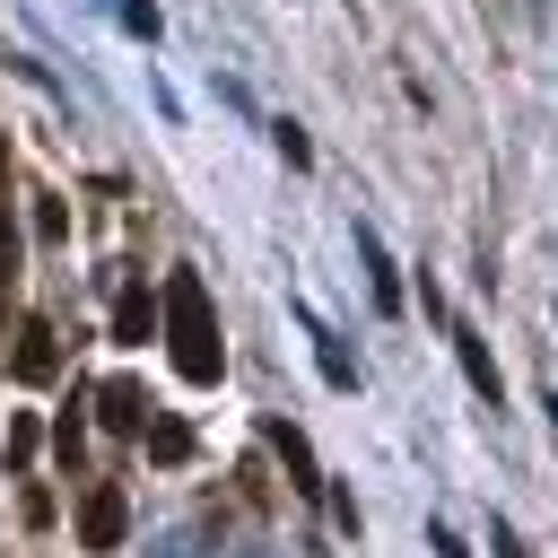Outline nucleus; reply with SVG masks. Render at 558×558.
<instances>
[{"mask_svg": "<svg viewBox=\"0 0 558 558\" xmlns=\"http://www.w3.org/2000/svg\"><path fill=\"white\" fill-rule=\"evenodd\" d=\"M157 314H166V340H174V366H183V384H218V366H227V340H218V314H209V288H201V270H166V288H157Z\"/></svg>", "mask_w": 558, "mask_h": 558, "instance_id": "1", "label": "nucleus"}, {"mask_svg": "<svg viewBox=\"0 0 558 558\" xmlns=\"http://www.w3.org/2000/svg\"><path fill=\"white\" fill-rule=\"evenodd\" d=\"M122 523H131L122 488H113V480H96V488H87V506H78V549H122Z\"/></svg>", "mask_w": 558, "mask_h": 558, "instance_id": "2", "label": "nucleus"}, {"mask_svg": "<svg viewBox=\"0 0 558 558\" xmlns=\"http://www.w3.org/2000/svg\"><path fill=\"white\" fill-rule=\"evenodd\" d=\"M61 375V331L35 314V323H17V384H52Z\"/></svg>", "mask_w": 558, "mask_h": 558, "instance_id": "3", "label": "nucleus"}, {"mask_svg": "<svg viewBox=\"0 0 558 558\" xmlns=\"http://www.w3.org/2000/svg\"><path fill=\"white\" fill-rule=\"evenodd\" d=\"M148 323H157V296L131 279V288L113 296V340H122V349H140V340H148Z\"/></svg>", "mask_w": 558, "mask_h": 558, "instance_id": "4", "label": "nucleus"}, {"mask_svg": "<svg viewBox=\"0 0 558 558\" xmlns=\"http://www.w3.org/2000/svg\"><path fill=\"white\" fill-rule=\"evenodd\" d=\"M453 357H462V375H471V392H480V401H497V357H488V340H480L471 323H453Z\"/></svg>", "mask_w": 558, "mask_h": 558, "instance_id": "5", "label": "nucleus"}, {"mask_svg": "<svg viewBox=\"0 0 558 558\" xmlns=\"http://www.w3.org/2000/svg\"><path fill=\"white\" fill-rule=\"evenodd\" d=\"M357 262H366V288H375V305L392 314V305H401V279H392V262H384V244H375V227H357Z\"/></svg>", "mask_w": 558, "mask_h": 558, "instance_id": "6", "label": "nucleus"}, {"mask_svg": "<svg viewBox=\"0 0 558 558\" xmlns=\"http://www.w3.org/2000/svg\"><path fill=\"white\" fill-rule=\"evenodd\" d=\"M96 401H105V427H113V436H140V427H148V401H140V384H105Z\"/></svg>", "mask_w": 558, "mask_h": 558, "instance_id": "7", "label": "nucleus"}, {"mask_svg": "<svg viewBox=\"0 0 558 558\" xmlns=\"http://www.w3.org/2000/svg\"><path fill=\"white\" fill-rule=\"evenodd\" d=\"M35 453H44V418H35V410H9V445H0V462L26 471Z\"/></svg>", "mask_w": 558, "mask_h": 558, "instance_id": "8", "label": "nucleus"}, {"mask_svg": "<svg viewBox=\"0 0 558 558\" xmlns=\"http://www.w3.org/2000/svg\"><path fill=\"white\" fill-rule=\"evenodd\" d=\"M270 445L288 453V471H296V488H305V497H323V471H314V453H305V436H296V427H270Z\"/></svg>", "mask_w": 558, "mask_h": 558, "instance_id": "9", "label": "nucleus"}, {"mask_svg": "<svg viewBox=\"0 0 558 558\" xmlns=\"http://www.w3.org/2000/svg\"><path fill=\"white\" fill-rule=\"evenodd\" d=\"M305 340H314V357H323V384H340V392H349V384H357V366L340 357V340H331L323 323H305Z\"/></svg>", "mask_w": 558, "mask_h": 558, "instance_id": "10", "label": "nucleus"}, {"mask_svg": "<svg viewBox=\"0 0 558 558\" xmlns=\"http://www.w3.org/2000/svg\"><path fill=\"white\" fill-rule=\"evenodd\" d=\"M148 453H157V462H183V453H192V436L166 418V427H148Z\"/></svg>", "mask_w": 558, "mask_h": 558, "instance_id": "11", "label": "nucleus"}, {"mask_svg": "<svg viewBox=\"0 0 558 558\" xmlns=\"http://www.w3.org/2000/svg\"><path fill=\"white\" fill-rule=\"evenodd\" d=\"M270 140H279V157H288V166H314V140H305V131H296V122H279V131H270Z\"/></svg>", "mask_w": 558, "mask_h": 558, "instance_id": "12", "label": "nucleus"}, {"mask_svg": "<svg viewBox=\"0 0 558 558\" xmlns=\"http://www.w3.org/2000/svg\"><path fill=\"white\" fill-rule=\"evenodd\" d=\"M52 445H61L70 462H78V445H87V418H78V410H61V427H52Z\"/></svg>", "mask_w": 558, "mask_h": 558, "instance_id": "13", "label": "nucleus"}, {"mask_svg": "<svg viewBox=\"0 0 558 558\" xmlns=\"http://www.w3.org/2000/svg\"><path fill=\"white\" fill-rule=\"evenodd\" d=\"M488 549H497V558H532V549L514 541V523H497V532H488Z\"/></svg>", "mask_w": 558, "mask_h": 558, "instance_id": "14", "label": "nucleus"}, {"mask_svg": "<svg viewBox=\"0 0 558 558\" xmlns=\"http://www.w3.org/2000/svg\"><path fill=\"white\" fill-rule=\"evenodd\" d=\"M427 549H436V558H471V549H462V541H453V532H445V523H436V532H427Z\"/></svg>", "mask_w": 558, "mask_h": 558, "instance_id": "15", "label": "nucleus"}, {"mask_svg": "<svg viewBox=\"0 0 558 558\" xmlns=\"http://www.w3.org/2000/svg\"><path fill=\"white\" fill-rule=\"evenodd\" d=\"M0 279H9V218H0Z\"/></svg>", "mask_w": 558, "mask_h": 558, "instance_id": "16", "label": "nucleus"}, {"mask_svg": "<svg viewBox=\"0 0 558 558\" xmlns=\"http://www.w3.org/2000/svg\"><path fill=\"white\" fill-rule=\"evenodd\" d=\"M549 427H558V401H549Z\"/></svg>", "mask_w": 558, "mask_h": 558, "instance_id": "17", "label": "nucleus"}]
</instances>
